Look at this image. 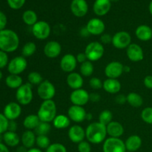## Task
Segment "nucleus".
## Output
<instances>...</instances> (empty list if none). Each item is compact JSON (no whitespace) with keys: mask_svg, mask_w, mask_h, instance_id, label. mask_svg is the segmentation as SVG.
Here are the masks:
<instances>
[{"mask_svg":"<svg viewBox=\"0 0 152 152\" xmlns=\"http://www.w3.org/2000/svg\"><path fill=\"white\" fill-rule=\"evenodd\" d=\"M115 102L117 104L123 105L127 102V96H125L124 94H118L115 97Z\"/></svg>","mask_w":152,"mask_h":152,"instance_id":"obj_49","label":"nucleus"},{"mask_svg":"<svg viewBox=\"0 0 152 152\" xmlns=\"http://www.w3.org/2000/svg\"><path fill=\"white\" fill-rule=\"evenodd\" d=\"M106 126L98 122L89 124L86 129V138L90 143L100 144L106 140Z\"/></svg>","mask_w":152,"mask_h":152,"instance_id":"obj_1","label":"nucleus"},{"mask_svg":"<svg viewBox=\"0 0 152 152\" xmlns=\"http://www.w3.org/2000/svg\"><path fill=\"white\" fill-rule=\"evenodd\" d=\"M127 102L133 108H140L143 104V99L138 93L131 92L127 95Z\"/></svg>","mask_w":152,"mask_h":152,"instance_id":"obj_32","label":"nucleus"},{"mask_svg":"<svg viewBox=\"0 0 152 152\" xmlns=\"http://www.w3.org/2000/svg\"><path fill=\"white\" fill-rule=\"evenodd\" d=\"M80 34L83 37H88V36H90V34H89V32L88 31L87 28L86 27L83 28H81V30L80 31Z\"/></svg>","mask_w":152,"mask_h":152,"instance_id":"obj_54","label":"nucleus"},{"mask_svg":"<svg viewBox=\"0 0 152 152\" xmlns=\"http://www.w3.org/2000/svg\"><path fill=\"white\" fill-rule=\"evenodd\" d=\"M37 50V45L34 42H28L24 45L22 50V56L24 57H29L34 55Z\"/></svg>","mask_w":152,"mask_h":152,"instance_id":"obj_35","label":"nucleus"},{"mask_svg":"<svg viewBox=\"0 0 152 152\" xmlns=\"http://www.w3.org/2000/svg\"><path fill=\"white\" fill-rule=\"evenodd\" d=\"M126 55L130 61L138 62L144 59V52L140 45L136 43H132L126 48Z\"/></svg>","mask_w":152,"mask_h":152,"instance_id":"obj_16","label":"nucleus"},{"mask_svg":"<svg viewBox=\"0 0 152 152\" xmlns=\"http://www.w3.org/2000/svg\"><path fill=\"white\" fill-rule=\"evenodd\" d=\"M144 86L148 89H152V75H147L143 80Z\"/></svg>","mask_w":152,"mask_h":152,"instance_id":"obj_50","label":"nucleus"},{"mask_svg":"<svg viewBox=\"0 0 152 152\" xmlns=\"http://www.w3.org/2000/svg\"><path fill=\"white\" fill-rule=\"evenodd\" d=\"M111 1L110 0H95L93 5V10L98 16H103L110 11Z\"/></svg>","mask_w":152,"mask_h":152,"instance_id":"obj_21","label":"nucleus"},{"mask_svg":"<svg viewBox=\"0 0 152 152\" xmlns=\"http://www.w3.org/2000/svg\"><path fill=\"white\" fill-rule=\"evenodd\" d=\"M22 20L28 26H33L38 22V16L33 10H27L22 14Z\"/></svg>","mask_w":152,"mask_h":152,"instance_id":"obj_33","label":"nucleus"},{"mask_svg":"<svg viewBox=\"0 0 152 152\" xmlns=\"http://www.w3.org/2000/svg\"><path fill=\"white\" fill-rule=\"evenodd\" d=\"M121 83L117 79L107 78L103 82L102 85V88L104 89V91L111 94H118L121 90Z\"/></svg>","mask_w":152,"mask_h":152,"instance_id":"obj_24","label":"nucleus"},{"mask_svg":"<svg viewBox=\"0 0 152 152\" xmlns=\"http://www.w3.org/2000/svg\"><path fill=\"white\" fill-rule=\"evenodd\" d=\"M3 77V74H2V72H1V71H0V80H1V78H2Z\"/></svg>","mask_w":152,"mask_h":152,"instance_id":"obj_60","label":"nucleus"},{"mask_svg":"<svg viewBox=\"0 0 152 152\" xmlns=\"http://www.w3.org/2000/svg\"><path fill=\"white\" fill-rule=\"evenodd\" d=\"M37 94L43 101L50 100L56 94V88L49 80H43L37 87Z\"/></svg>","mask_w":152,"mask_h":152,"instance_id":"obj_6","label":"nucleus"},{"mask_svg":"<svg viewBox=\"0 0 152 152\" xmlns=\"http://www.w3.org/2000/svg\"><path fill=\"white\" fill-rule=\"evenodd\" d=\"M126 152H132V151H126Z\"/></svg>","mask_w":152,"mask_h":152,"instance_id":"obj_62","label":"nucleus"},{"mask_svg":"<svg viewBox=\"0 0 152 152\" xmlns=\"http://www.w3.org/2000/svg\"><path fill=\"white\" fill-rule=\"evenodd\" d=\"M43 52L48 58L54 59L60 55L62 52V46L57 41H49L45 45Z\"/></svg>","mask_w":152,"mask_h":152,"instance_id":"obj_19","label":"nucleus"},{"mask_svg":"<svg viewBox=\"0 0 152 152\" xmlns=\"http://www.w3.org/2000/svg\"><path fill=\"white\" fill-rule=\"evenodd\" d=\"M112 45L117 49H126L132 44V37L127 31H119L112 37Z\"/></svg>","mask_w":152,"mask_h":152,"instance_id":"obj_10","label":"nucleus"},{"mask_svg":"<svg viewBox=\"0 0 152 152\" xmlns=\"http://www.w3.org/2000/svg\"><path fill=\"white\" fill-rule=\"evenodd\" d=\"M34 93H33L32 86L30 83H25L22 86L16 89V99L17 102L21 105H29L33 100Z\"/></svg>","mask_w":152,"mask_h":152,"instance_id":"obj_5","label":"nucleus"},{"mask_svg":"<svg viewBox=\"0 0 152 152\" xmlns=\"http://www.w3.org/2000/svg\"><path fill=\"white\" fill-rule=\"evenodd\" d=\"M28 67V62L23 56H16L9 62L7 65V71L10 74L19 75L25 71Z\"/></svg>","mask_w":152,"mask_h":152,"instance_id":"obj_9","label":"nucleus"},{"mask_svg":"<svg viewBox=\"0 0 152 152\" xmlns=\"http://www.w3.org/2000/svg\"><path fill=\"white\" fill-rule=\"evenodd\" d=\"M92 114L91 113H87V115H86V120H92Z\"/></svg>","mask_w":152,"mask_h":152,"instance_id":"obj_58","label":"nucleus"},{"mask_svg":"<svg viewBox=\"0 0 152 152\" xmlns=\"http://www.w3.org/2000/svg\"><path fill=\"white\" fill-rule=\"evenodd\" d=\"M56 105L53 99L42 102L37 111V116L41 122L51 123L56 116Z\"/></svg>","mask_w":152,"mask_h":152,"instance_id":"obj_3","label":"nucleus"},{"mask_svg":"<svg viewBox=\"0 0 152 152\" xmlns=\"http://www.w3.org/2000/svg\"><path fill=\"white\" fill-rule=\"evenodd\" d=\"M16 129H17V124L15 122V120H12V121H9L8 125V130L10 132H16Z\"/></svg>","mask_w":152,"mask_h":152,"instance_id":"obj_53","label":"nucleus"},{"mask_svg":"<svg viewBox=\"0 0 152 152\" xmlns=\"http://www.w3.org/2000/svg\"><path fill=\"white\" fill-rule=\"evenodd\" d=\"M102 85H103V82H102V80L98 77H92L89 81V86L94 90H99L102 88Z\"/></svg>","mask_w":152,"mask_h":152,"instance_id":"obj_44","label":"nucleus"},{"mask_svg":"<svg viewBox=\"0 0 152 152\" xmlns=\"http://www.w3.org/2000/svg\"><path fill=\"white\" fill-rule=\"evenodd\" d=\"M68 136L74 143H80L86 138V130L80 125H74L69 129Z\"/></svg>","mask_w":152,"mask_h":152,"instance_id":"obj_20","label":"nucleus"},{"mask_svg":"<svg viewBox=\"0 0 152 152\" xmlns=\"http://www.w3.org/2000/svg\"><path fill=\"white\" fill-rule=\"evenodd\" d=\"M70 7L73 14L79 18L85 16L88 11V4L86 0H72Z\"/></svg>","mask_w":152,"mask_h":152,"instance_id":"obj_17","label":"nucleus"},{"mask_svg":"<svg viewBox=\"0 0 152 152\" xmlns=\"http://www.w3.org/2000/svg\"><path fill=\"white\" fill-rule=\"evenodd\" d=\"M28 80L31 86H38L43 81V78L39 72L32 71L28 75Z\"/></svg>","mask_w":152,"mask_h":152,"instance_id":"obj_39","label":"nucleus"},{"mask_svg":"<svg viewBox=\"0 0 152 152\" xmlns=\"http://www.w3.org/2000/svg\"><path fill=\"white\" fill-rule=\"evenodd\" d=\"M100 42L102 44H109L112 42V37L109 34H102L100 37Z\"/></svg>","mask_w":152,"mask_h":152,"instance_id":"obj_48","label":"nucleus"},{"mask_svg":"<svg viewBox=\"0 0 152 152\" xmlns=\"http://www.w3.org/2000/svg\"><path fill=\"white\" fill-rule=\"evenodd\" d=\"M80 74H81L83 77H91V76L94 74V65L93 63H92V62L88 60L80 65Z\"/></svg>","mask_w":152,"mask_h":152,"instance_id":"obj_34","label":"nucleus"},{"mask_svg":"<svg viewBox=\"0 0 152 152\" xmlns=\"http://www.w3.org/2000/svg\"><path fill=\"white\" fill-rule=\"evenodd\" d=\"M36 145L40 149H47L50 145V140L47 135H38L36 140Z\"/></svg>","mask_w":152,"mask_h":152,"instance_id":"obj_36","label":"nucleus"},{"mask_svg":"<svg viewBox=\"0 0 152 152\" xmlns=\"http://www.w3.org/2000/svg\"><path fill=\"white\" fill-rule=\"evenodd\" d=\"M100 95L98 93H91L89 94V99H90V101L93 102H97L100 100Z\"/></svg>","mask_w":152,"mask_h":152,"instance_id":"obj_52","label":"nucleus"},{"mask_svg":"<svg viewBox=\"0 0 152 152\" xmlns=\"http://www.w3.org/2000/svg\"><path fill=\"white\" fill-rule=\"evenodd\" d=\"M142 141L140 136L136 134L132 135L129 137L125 141V145H126V151L135 152L140 149L142 146Z\"/></svg>","mask_w":152,"mask_h":152,"instance_id":"obj_25","label":"nucleus"},{"mask_svg":"<svg viewBox=\"0 0 152 152\" xmlns=\"http://www.w3.org/2000/svg\"><path fill=\"white\" fill-rule=\"evenodd\" d=\"M77 65V58L71 53H67L62 57L60 60V68L65 73H72Z\"/></svg>","mask_w":152,"mask_h":152,"instance_id":"obj_18","label":"nucleus"},{"mask_svg":"<svg viewBox=\"0 0 152 152\" xmlns=\"http://www.w3.org/2000/svg\"><path fill=\"white\" fill-rule=\"evenodd\" d=\"M130 71V66H129V65H124V66H123V73H129Z\"/></svg>","mask_w":152,"mask_h":152,"instance_id":"obj_57","label":"nucleus"},{"mask_svg":"<svg viewBox=\"0 0 152 152\" xmlns=\"http://www.w3.org/2000/svg\"><path fill=\"white\" fill-rule=\"evenodd\" d=\"M148 9H149V12L152 15V1L150 2L149 4V7H148Z\"/></svg>","mask_w":152,"mask_h":152,"instance_id":"obj_59","label":"nucleus"},{"mask_svg":"<svg viewBox=\"0 0 152 152\" xmlns=\"http://www.w3.org/2000/svg\"><path fill=\"white\" fill-rule=\"evenodd\" d=\"M0 152H10L7 145L0 142Z\"/></svg>","mask_w":152,"mask_h":152,"instance_id":"obj_55","label":"nucleus"},{"mask_svg":"<svg viewBox=\"0 0 152 152\" xmlns=\"http://www.w3.org/2000/svg\"><path fill=\"white\" fill-rule=\"evenodd\" d=\"M66 82L69 88L74 90L82 88L84 84V80L83 76L77 72H72L67 76Z\"/></svg>","mask_w":152,"mask_h":152,"instance_id":"obj_22","label":"nucleus"},{"mask_svg":"<svg viewBox=\"0 0 152 152\" xmlns=\"http://www.w3.org/2000/svg\"><path fill=\"white\" fill-rule=\"evenodd\" d=\"M135 35L141 41H149L152 39V28L146 25H140L135 30Z\"/></svg>","mask_w":152,"mask_h":152,"instance_id":"obj_26","label":"nucleus"},{"mask_svg":"<svg viewBox=\"0 0 152 152\" xmlns=\"http://www.w3.org/2000/svg\"><path fill=\"white\" fill-rule=\"evenodd\" d=\"M36 140L37 136L35 132L31 130H26L21 137V142L22 145L28 149L34 148L36 144Z\"/></svg>","mask_w":152,"mask_h":152,"instance_id":"obj_27","label":"nucleus"},{"mask_svg":"<svg viewBox=\"0 0 152 152\" xmlns=\"http://www.w3.org/2000/svg\"><path fill=\"white\" fill-rule=\"evenodd\" d=\"M107 134L110 137L120 138L124 134V128L123 125L117 121H112L106 126Z\"/></svg>","mask_w":152,"mask_h":152,"instance_id":"obj_23","label":"nucleus"},{"mask_svg":"<svg viewBox=\"0 0 152 152\" xmlns=\"http://www.w3.org/2000/svg\"><path fill=\"white\" fill-rule=\"evenodd\" d=\"M51 32L50 25L45 21H38L32 26V34L37 39L45 40L48 39Z\"/></svg>","mask_w":152,"mask_h":152,"instance_id":"obj_8","label":"nucleus"},{"mask_svg":"<svg viewBox=\"0 0 152 152\" xmlns=\"http://www.w3.org/2000/svg\"><path fill=\"white\" fill-rule=\"evenodd\" d=\"M2 140L7 146L15 147L19 144L21 141V138L19 135L14 132L7 131L5 133L3 134Z\"/></svg>","mask_w":152,"mask_h":152,"instance_id":"obj_28","label":"nucleus"},{"mask_svg":"<svg viewBox=\"0 0 152 152\" xmlns=\"http://www.w3.org/2000/svg\"><path fill=\"white\" fill-rule=\"evenodd\" d=\"M26 0H7L9 7L13 10H19L25 4Z\"/></svg>","mask_w":152,"mask_h":152,"instance_id":"obj_43","label":"nucleus"},{"mask_svg":"<svg viewBox=\"0 0 152 152\" xmlns=\"http://www.w3.org/2000/svg\"><path fill=\"white\" fill-rule=\"evenodd\" d=\"M46 152H68L67 148L63 144L59 142H54L49 145L46 149Z\"/></svg>","mask_w":152,"mask_h":152,"instance_id":"obj_41","label":"nucleus"},{"mask_svg":"<svg viewBox=\"0 0 152 152\" xmlns=\"http://www.w3.org/2000/svg\"><path fill=\"white\" fill-rule=\"evenodd\" d=\"M88 60L91 62H96L103 56L105 48L100 42H92L87 45L85 49Z\"/></svg>","mask_w":152,"mask_h":152,"instance_id":"obj_4","label":"nucleus"},{"mask_svg":"<svg viewBox=\"0 0 152 152\" xmlns=\"http://www.w3.org/2000/svg\"><path fill=\"white\" fill-rule=\"evenodd\" d=\"M88 92L83 88L74 90L70 95V100L73 105L83 106L90 101Z\"/></svg>","mask_w":152,"mask_h":152,"instance_id":"obj_11","label":"nucleus"},{"mask_svg":"<svg viewBox=\"0 0 152 152\" xmlns=\"http://www.w3.org/2000/svg\"><path fill=\"white\" fill-rule=\"evenodd\" d=\"M141 118L144 123L152 125V107H146L141 112Z\"/></svg>","mask_w":152,"mask_h":152,"instance_id":"obj_40","label":"nucleus"},{"mask_svg":"<svg viewBox=\"0 0 152 152\" xmlns=\"http://www.w3.org/2000/svg\"><path fill=\"white\" fill-rule=\"evenodd\" d=\"M8 55L6 52L0 50V69L8 65Z\"/></svg>","mask_w":152,"mask_h":152,"instance_id":"obj_46","label":"nucleus"},{"mask_svg":"<svg viewBox=\"0 0 152 152\" xmlns=\"http://www.w3.org/2000/svg\"><path fill=\"white\" fill-rule=\"evenodd\" d=\"M5 84L11 89H18L23 85V80L19 75L10 74L5 79Z\"/></svg>","mask_w":152,"mask_h":152,"instance_id":"obj_31","label":"nucleus"},{"mask_svg":"<svg viewBox=\"0 0 152 152\" xmlns=\"http://www.w3.org/2000/svg\"><path fill=\"white\" fill-rule=\"evenodd\" d=\"M86 115L87 112L83 106L72 105L68 110V117L74 123H80L83 122L86 120Z\"/></svg>","mask_w":152,"mask_h":152,"instance_id":"obj_14","label":"nucleus"},{"mask_svg":"<svg viewBox=\"0 0 152 152\" xmlns=\"http://www.w3.org/2000/svg\"><path fill=\"white\" fill-rule=\"evenodd\" d=\"M19 45V37L15 31L4 29L0 31V50L11 53L17 50Z\"/></svg>","mask_w":152,"mask_h":152,"instance_id":"obj_2","label":"nucleus"},{"mask_svg":"<svg viewBox=\"0 0 152 152\" xmlns=\"http://www.w3.org/2000/svg\"><path fill=\"white\" fill-rule=\"evenodd\" d=\"M76 58H77V62H79V63H80V64H82V63H83V62L88 61L87 56H86V54L85 53V52H81V53H79L77 55V56H76Z\"/></svg>","mask_w":152,"mask_h":152,"instance_id":"obj_51","label":"nucleus"},{"mask_svg":"<svg viewBox=\"0 0 152 152\" xmlns=\"http://www.w3.org/2000/svg\"><path fill=\"white\" fill-rule=\"evenodd\" d=\"M103 152H126V148L125 142L120 138H106L102 145Z\"/></svg>","mask_w":152,"mask_h":152,"instance_id":"obj_7","label":"nucleus"},{"mask_svg":"<svg viewBox=\"0 0 152 152\" xmlns=\"http://www.w3.org/2000/svg\"><path fill=\"white\" fill-rule=\"evenodd\" d=\"M40 120L37 114H29L23 120V126L27 130H35L40 123Z\"/></svg>","mask_w":152,"mask_h":152,"instance_id":"obj_29","label":"nucleus"},{"mask_svg":"<svg viewBox=\"0 0 152 152\" xmlns=\"http://www.w3.org/2000/svg\"><path fill=\"white\" fill-rule=\"evenodd\" d=\"M53 126L57 129H64L69 127L71 124V120L69 117L64 114L56 115L53 120Z\"/></svg>","mask_w":152,"mask_h":152,"instance_id":"obj_30","label":"nucleus"},{"mask_svg":"<svg viewBox=\"0 0 152 152\" xmlns=\"http://www.w3.org/2000/svg\"><path fill=\"white\" fill-rule=\"evenodd\" d=\"M7 23V19L4 13L0 10V31L5 29V27Z\"/></svg>","mask_w":152,"mask_h":152,"instance_id":"obj_47","label":"nucleus"},{"mask_svg":"<svg viewBox=\"0 0 152 152\" xmlns=\"http://www.w3.org/2000/svg\"><path fill=\"white\" fill-rule=\"evenodd\" d=\"M16 152H18V151H16Z\"/></svg>","mask_w":152,"mask_h":152,"instance_id":"obj_63","label":"nucleus"},{"mask_svg":"<svg viewBox=\"0 0 152 152\" xmlns=\"http://www.w3.org/2000/svg\"><path fill=\"white\" fill-rule=\"evenodd\" d=\"M22 114V107L18 102H11L5 105L3 114L9 121L16 120Z\"/></svg>","mask_w":152,"mask_h":152,"instance_id":"obj_15","label":"nucleus"},{"mask_svg":"<svg viewBox=\"0 0 152 152\" xmlns=\"http://www.w3.org/2000/svg\"><path fill=\"white\" fill-rule=\"evenodd\" d=\"M110 1H111V2H117V1H120V0H110Z\"/></svg>","mask_w":152,"mask_h":152,"instance_id":"obj_61","label":"nucleus"},{"mask_svg":"<svg viewBox=\"0 0 152 152\" xmlns=\"http://www.w3.org/2000/svg\"><path fill=\"white\" fill-rule=\"evenodd\" d=\"M27 152H42V151L41 149L39 148H32L28 149Z\"/></svg>","mask_w":152,"mask_h":152,"instance_id":"obj_56","label":"nucleus"},{"mask_svg":"<svg viewBox=\"0 0 152 152\" xmlns=\"http://www.w3.org/2000/svg\"><path fill=\"white\" fill-rule=\"evenodd\" d=\"M86 28L90 35L99 36L102 35L105 30V25L102 19L99 18H93L91 19L87 22Z\"/></svg>","mask_w":152,"mask_h":152,"instance_id":"obj_13","label":"nucleus"},{"mask_svg":"<svg viewBox=\"0 0 152 152\" xmlns=\"http://www.w3.org/2000/svg\"><path fill=\"white\" fill-rule=\"evenodd\" d=\"M50 130H51V126L50 123H45V122H40L37 129L34 130V132L37 136L38 135H48Z\"/></svg>","mask_w":152,"mask_h":152,"instance_id":"obj_38","label":"nucleus"},{"mask_svg":"<svg viewBox=\"0 0 152 152\" xmlns=\"http://www.w3.org/2000/svg\"><path fill=\"white\" fill-rule=\"evenodd\" d=\"M113 114L110 110L105 109L101 111L99 115V122L102 124L105 125V126L112 122Z\"/></svg>","mask_w":152,"mask_h":152,"instance_id":"obj_37","label":"nucleus"},{"mask_svg":"<svg viewBox=\"0 0 152 152\" xmlns=\"http://www.w3.org/2000/svg\"><path fill=\"white\" fill-rule=\"evenodd\" d=\"M77 150L79 152H91V146L88 141H82L78 143Z\"/></svg>","mask_w":152,"mask_h":152,"instance_id":"obj_45","label":"nucleus"},{"mask_svg":"<svg viewBox=\"0 0 152 152\" xmlns=\"http://www.w3.org/2000/svg\"><path fill=\"white\" fill-rule=\"evenodd\" d=\"M123 66L121 62L117 61L109 62L105 68V75L107 78L118 79L123 74Z\"/></svg>","mask_w":152,"mask_h":152,"instance_id":"obj_12","label":"nucleus"},{"mask_svg":"<svg viewBox=\"0 0 152 152\" xmlns=\"http://www.w3.org/2000/svg\"><path fill=\"white\" fill-rule=\"evenodd\" d=\"M9 120L3 114L0 113V134H4L8 130Z\"/></svg>","mask_w":152,"mask_h":152,"instance_id":"obj_42","label":"nucleus"}]
</instances>
